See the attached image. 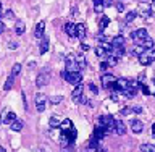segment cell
Returning <instances> with one entry per match:
<instances>
[{
  "instance_id": "d4e9b609",
  "label": "cell",
  "mask_w": 155,
  "mask_h": 152,
  "mask_svg": "<svg viewBox=\"0 0 155 152\" xmlns=\"http://www.w3.org/2000/svg\"><path fill=\"white\" fill-rule=\"evenodd\" d=\"M140 152H155L153 144H140Z\"/></svg>"
},
{
  "instance_id": "7402d4cb",
  "label": "cell",
  "mask_w": 155,
  "mask_h": 152,
  "mask_svg": "<svg viewBox=\"0 0 155 152\" xmlns=\"http://www.w3.org/2000/svg\"><path fill=\"white\" fill-rule=\"evenodd\" d=\"M131 53H133V55L140 57V55H144V53H145V49H144L142 46H134V49L131 50Z\"/></svg>"
},
{
  "instance_id": "83f0119b",
  "label": "cell",
  "mask_w": 155,
  "mask_h": 152,
  "mask_svg": "<svg viewBox=\"0 0 155 152\" xmlns=\"http://www.w3.org/2000/svg\"><path fill=\"white\" fill-rule=\"evenodd\" d=\"M19 73H21V65H19V63H15L13 68H12V76L15 78V76H18Z\"/></svg>"
},
{
  "instance_id": "ab89813d",
  "label": "cell",
  "mask_w": 155,
  "mask_h": 152,
  "mask_svg": "<svg viewBox=\"0 0 155 152\" xmlns=\"http://www.w3.org/2000/svg\"><path fill=\"white\" fill-rule=\"evenodd\" d=\"M140 89H142V92H144L145 96H149V94H150V89H149L147 86H144V84H142V86H140Z\"/></svg>"
},
{
  "instance_id": "836d02e7",
  "label": "cell",
  "mask_w": 155,
  "mask_h": 152,
  "mask_svg": "<svg viewBox=\"0 0 155 152\" xmlns=\"http://www.w3.org/2000/svg\"><path fill=\"white\" fill-rule=\"evenodd\" d=\"M61 100H63V97H61V96H53V97H50V104H53V105L60 104Z\"/></svg>"
},
{
  "instance_id": "b9f144b4",
  "label": "cell",
  "mask_w": 155,
  "mask_h": 152,
  "mask_svg": "<svg viewBox=\"0 0 155 152\" xmlns=\"http://www.w3.org/2000/svg\"><path fill=\"white\" fill-rule=\"evenodd\" d=\"M8 49L15 50V49H18V44H16V42H8Z\"/></svg>"
},
{
  "instance_id": "30bf717a",
  "label": "cell",
  "mask_w": 155,
  "mask_h": 152,
  "mask_svg": "<svg viewBox=\"0 0 155 152\" xmlns=\"http://www.w3.org/2000/svg\"><path fill=\"white\" fill-rule=\"evenodd\" d=\"M48 79H50V75H48V73H41V75L37 76V79H36V84H37V87L45 86L47 83H48Z\"/></svg>"
},
{
  "instance_id": "d6986e66",
  "label": "cell",
  "mask_w": 155,
  "mask_h": 152,
  "mask_svg": "<svg viewBox=\"0 0 155 152\" xmlns=\"http://www.w3.org/2000/svg\"><path fill=\"white\" fill-rule=\"evenodd\" d=\"M48 47H50V44H48V37H42V41H41V49H39V52L42 53H45L48 50Z\"/></svg>"
},
{
  "instance_id": "44dd1931",
  "label": "cell",
  "mask_w": 155,
  "mask_h": 152,
  "mask_svg": "<svg viewBox=\"0 0 155 152\" xmlns=\"http://www.w3.org/2000/svg\"><path fill=\"white\" fill-rule=\"evenodd\" d=\"M24 31H26V28H24V23H23V21H18L16 26H15V32H16L18 36H21V34H24Z\"/></svg>"
},
{
  "instance_id": "f907efd6",
  "label": "cell",
  "mask_w": 155,
  "mask_h": 152,
  "mask_svg": "<svg viewBox=\"0 0 155 152\" xmlns=\"http://www.w3.org/2000/svg\"><path fill=\"white\" fill-rule=\"evenodd\" d=\"M0 152H5V149H3V147H0Z\"/></svg>"
},
{
  "instance_id": "816d5d0a",
  "label": "cell",
  "mask_w": 155,
  "mask_h": 152,
  "mask_svg": "<svg viewBox=\"0 0 155 152\" xmlns=\"http://www.w3.org/2000/svg\"><path fill=\"white\" fill-rule=\"evenodd\" d=\"M152 2H153V5H155V0H152Z\"/></svg>"
},
{
  "instance_id": "ffe728a7",
  "label": "cell",
  "mask_w": 155,
  "mask_h": 152,
  "mask_svg": "<svg viewBox=\"0 0 155 152\" xmlns=\"http://www.w3.org/2000/svg\"><path fill=\"white\" fill-rule=\"evenodd\" d=\"M95 55L99 57V58H104V57H108V52H107L102 46H97L95 47Z\"/></svg>"
},
{
  "instance_id": "cb8c5ba5",
  "label": "cell",
  "mask_w": 155,
  "mask_h": 152,
  "mask_svg": "<svg viewBox=\"0 0 155 152\" xmlns=\"http://www.w3.org/2000/svg\"><path fill=\"white\" fill-rule=\"evenodd\" d=\"M76 62H78V66H79V70H82V68H86V58L84 55H76Z\"/></svg>"
},
{
  "instance_id": "ac0fdd59",
  "label": "cell",
  "mask_w": 155,
  "mask_h": 152,
  "mask_svg": "<svg viewBox=\"0 0 155 152\" xmlns=\"http://www.w3.org/2000/svg\"><path fill=\"white\" fill-rule=\"evenodd\" d=\"M137 13H140L144 18H147V16H150V3H147V5H140V8H139V12Z\"/></svg>"
},
{
  "instance_id": "681fc988",
  "label": "cell",
  "mask_w": 155,
  "mask_h": 152,
  "mask_svg": "<svg viewBox=\"0 0 155 152\" xmlns=\"http://www.w3.org/2000/svg\"><path fill=\"white\" fill-rule=\"evenodd\" d=\"M0 15H2V2H0Z\"/></svg>"
},
{
  "instance_id": "ba28073f",
  "label": "cell",
  "mask_w": 155,
  "mask_h": 152,
  "mask_svg": "<svg viewBox=\"0 0 155 152\" xmlns=\"http://www.w3.org/2000/svg\"><path fill=\"white\" fill-rule=\"evenodd\" d=\"M45 105H47L45 94H37L36 96V109H37V112H44L45 110Z\"/></svg>"
},
{
  "instance_id": "f6af8a7d",
  "label": "cell",
  "mask_w": 155,
  "mask_h": 152,
  "mask_svg": "<svg viewBox=\"0 0 155 152\" xmlns=\"http://www.w3.org/2000/svg\"><path fill=\"white\" fill-rule=\"evenodd\" d=\"M5 31V24H3V21H2V19H0V34H2Z\"/></svg>"
},
{
  "instance_id": "52a82bcc",
  "label": "cell",
  "mask_w": 155,
  "mask_h": 152,
  "mask_svg": "<svg viewBox=\"0 0 155 152\" xmlns=\"http://www.w3.org/2000/svg\"><path fill=\"white\" fill-rule=\"evenodd\" d=\"M16 120H18V118H16V113H15V112H7V110L3 112V115H2V123L12 126Z\"/></svg>"
},
{
  "instance_id": "f35d334b",
  "label": "cell",
  "mask_w": 155,
  "mask_h": 152,
  "mask_svg": "<svg viewBox=\"0 0 155 152\" xmlns=\"http://www.w3.org/2000/svg\"><path fill=\"white\" fill-rule=\"evenodd\" d=\"M5 16H7V18H10V19H12V18H15V13L12 12V10H7V12H5Z\"/></svg>"
},
{
  "instance_id": "e0dca14e",
  "label": "cell",
  "mask_w": 155,
  "mask_h": 152,
  "mask_svg": "<svg viewBox=\"0 0 155 152\" xmlns=\"http://www.w3.org/2000/svg\"><path fill=\"white\" fill-rule=\"evenodd\" d=\"M86 34H87V31H86V26H84V24H82V23H81V24H76V36L79 37L81 41L86 37Z\"/></svg>"
},
{
  "instance_id": "f5cc1de1",
  "label": "cell",
  "mask_w": 155,
  "mask_h": 152,
  "mask_svg": "<svg viewBox=\"0 0 155 152\" xmlns=\"http://www.w3.org/2000/svg\"><path fill=\"white\" fill-rule=\"evenodd\" d=\"M153 83H155V79H153Z\"/></svg>"
},
{
  "instance_id": "c3c4849f",
  "label": "cell",
  "mask_w": 155,
  "mask_h": 152,
  "mask_svg": "<svg viewBox=\"0 0 155 152\" xmlns=\"http://www.w3.org/2000/svg\"><path fill=\"white\" fill-rule=\"evenodd\" d=\"M94 3L97 5V3H104V0H94Z\"/></svg>"
},
{
  "instance_id": "603a6c76",
  "label": "cell",
  "mask_w": 155,
  "mask_h": 152,
  "mask_svg": "<svg viewBox=\"0 0 155 152\" xmlns=\"http://www.w3.org/2000/svg\"><path fill=\"white\" fill-rule=\"evenodd\" d=\"M48 125H50V128H60L61 121L57 118V117H50V120H48Z\"/></svg>"
},
{
  "instance_id": "7bdbcfd3",
  "label": "cell",
  "mask_w": 155,
  "mask_h": 152,
  "mask_svg": "<svg viewBox=\"0 0 155 152\" xmlns=\"http://www.w3.org/2000/svg\"><path fill=\"white\" fill-rule=\"evenodd\" d=\"M134 113H142V107H133Z\"/></svg>"
},
{
  "instance_id": "9c48e42d",
  "label": "cell",
  "mask_w": 155,
  "mask_h": 152,
  "mask_svg": "<svg viewBox=\"0 0 155 152\" xmlns=\"http://www.w3.org/2000/svg\"><path fill=\"white\" fill-rule=\"evenodd\" d=\"M82 92H84V87H82V84L76 86V87H74V91L71 92V97H73V100H74V102H81V97L84 96Z\"/></svg>"
},
{
  "instance_id": "4dcf8cb0",
  "label": "cell",
  "mask_w": 155,
  "mask_h": 152,
  "mask_svg": "<svg viewBox=\"0 0 155 152\" xmlns=\"http://www.w3.org/2000/svg\"><path fill=\"white\" fill-rule=\"evenodd\" d=\"M136 16H137V13H136V12H129L128 15H126V18H124V23H126V24L131 23V21H133V19H134Z\"/></svg>"
},
{
  "instance_id": "8fae6325",
  "label": "cell",
  "mask_w": 155,
  "mask_h": 152,
  "mask_svg": "<svg viewBox=\"0 0 155 152\" xmlns=\"http://www.w3.org/2000/svg\"><path fill=\"white\" fill-rule=\"evenodd\" d=\"M131 130H133V133H136V134L142 133V130H144L142 121H140V120H133V121H131Z\"/></svg>"
},
{
  "instance_id": "74e56055",
  "label": "cell",
  "mask_w": 155,
  "mask_h": 152,
  "mask_svg": "<svg viewBox=\"0 0 155 152\" xmlns=\"http://www.w3.org/2000/svg\"><path fill=\"white\" fill-rule=\"evenodd\" d=\"M116 10H118V12H123V10H124V3L118 2V3H116Z\"/></svg>"
},
{
  "instance_id": "d590c367",
  "label": "cell",
  "mask_w": 155,
  "mask_h": 152,
  "mask_svg": "<svg viewBox=\"0 0 155 152\" xmlns=\"http://www.w3.org/2000/svg\"><path fill=\"white\" fill-rule=\"evenodd\" d=\"M120 112H121V115H128V113H131V112H133V109H129V107H124V109H121Z\"/></svg>"
},
{
  "instance_id": "8992f818",
  "label": "cell",
  "mask_w": 155,
  "mask_h": 152,
  "mask_svg": "<svg viewBox=\"0 0 155 152\" xmlns=\"http://www.w3.org/2000/svg\"><path fill=\"white\" fill-rule=\"evenodd\" d=\"M155 60V50H150V52H145L144 55H140L139 57V63L140 65H144V66H147L150 65Z\"/></svg>"
},
{
  "instance_id": "277c9868",
  "label": "cell",
  "mask_w": 155,
  "mask_h": 152,
  "mask_svg": "<svg viewBox=\"0 0 155 152\" xmlns=\"http://www.w3.org/2000/svg\"><path fill=\"white\" fill-rule=\"evenodd\" d=\"M116 78L113 75H110V73H105L104 76H102V86L105 87V89H110V87H115L116 86Z\"/></svg>"
},
{
  "instance_id": "4fadbf2b",
  "label": "cell",
  "mask_w": 155,
  "mask_h": 152,
  "mask_svg": "<svg viewBox=\"0 0 155 152\" xmlns=\"http://www.w3.org/2000/svg\"><path fill=\"white\" fill-rule=\"evenodd\" d=\"M111 47L113 49H120V47H124V37L123 36H116L111 39Z\"/></svg>"
},
{
  "instance_id": "4316f807",
  "label": "cell",
  "mask_w": 155,
  "mask_h": 152,
  "mask_svg": "<svg viewBox=\"0 0 155 152\" xmlns=\"http://www.w3.org/2000/svg\"><path fill=\"white\" fill-rule=\"evenodd\" d=\"M118 60H120V58H116L115 55H111V53H108V58H107V63H108L110 66H115L116 63H118Z\"/></svg>"
},
{
  "instance_id": "9a60e30c",
  "label": "cell",
  "mask_w": 155,
  "mask_h": 152,
  "mask_svg": "<svg viewBox=\"0 0 155 152\" xmlns=\"http://www.w3.org/2000/svg\"><path fill=\"white\" fill-rule=\"evenodd\" d=\"M65 32H66L70 37H76V24L66 23V24H65Z\"/></svg>"
},
{
  "instance_id": "7a4b0ae2",
  "label": "cell",
  "mask_w": 155,
  "mask_h": 152,
  "mask_svg": "<svg viewBox=\"0 0 155 152\" xmlns=\"http://www.w3.org/2000/svg\"><path fill=\"white\" fill-rule=\"evenodd\" d=\"M147 37H149L147 29H136V31L131 32V39L136 42V46H140V44H142Z\"/></svg>"
},
{
  "instance_id": "6da1fadb",
  "label": "cell",
  "mask_w": 155,
  "mask_h": 152,
  "mask_svg": "<svg viewBox=\"0 0 155 152\" xmlns=\"http://www.w3.org/2000/svg\"><path fill=\"white\" fill-rule=\"evenodd\" d=\"M61 76L65 78V79L70 83V84L73 86H79L81 84V81H82V76H81V73L78 71V73H68V71H63L61 73Z\"/></svg>"
},
{
  "instance_id": "3957f363",
  "label": "cell",
  "mask_w": 155,
  "mask_h": 152,
  "mask_svg": "<svg viewBox=\"0 0 155 152\" xmlns=\"http://www.w3.org/2000/svg\"><path fill=\"white\" fill-rule=\"evenodd\" d=\"M65 66H66L68 73H78L79 71V66H78V62H76L74 55H68L65 58Z\"/></svg>"
},
{
  "instance_id": "7c38bea8",
  "label": "cell",
  "mask_w": 155,
  "mask_h": 152,
  "mask_svg": "<svg viewBox=\"0 0 155 152\" xmlns=\"http://www.w3.org/2000/svg\"><path fill=\"white\" fill-rule=\"evenodd\" d=\"M44 29H45V21H39L36 24V29H34V36L37 39H41L44 36Z\"/></svg>"
},
{
  "instance_id": "5b68a950",
  "label": "cell",
  "mask_w": 155,
  "mask_h": 152,
  "mask_svg": "<svg viewBox=\"0 0 155 152\" xmlns=\"http://www.w3.org/2000/svg\"><path fill=\"white\" fill-rule=\"evenodd\" d=\"M115 89L118 91L120 94H123L124 91L131 89V79H126V78H120V79L116 81V86H115Z\"/></svg>"
},
{
  "instance_id": "7dc6e473",
  "label": "cell",
  "mask_w": 155,
  "mask_h": 152,
  "mask_svg": "<svg viewBox=\"0 0 155 152\" xmlns=\"http://www.w3.org/2000/svg\"><path fill=\"white\" fill-rule=\"evenodd\" d=\"M152 136L155 138V123H153V126H152Z\"/></svg>"
},
{
  "instance_id": "5bb4252c",
  "label": "cell",
  "mask_w": 155,
  "mask_h": 152,
  "mask_svg": "<svg viewBox=\"0 0 155 152\" xmlns=\"http://www.w3.org/2000/svg\"><path fill=\"white\" fill-rule=\"evenodd\" d=\"M115 133H116V134H120V136H123V134L126 133V125H124L121 120H116V125H115Z\"/></svg>"
},
{
  "instance_id": "1f68e13d",
  "label": "cell",
  "mask_w": 155,
  "mask_h": 152,
  "mask_svg": "<svg viewBox=\"0 0 155 152\" xmlns=\"http://www.w3.org/2000/svg\"><path fill=\"white\" fill-rule=\"evenodd\" d=\"M140 46H142L144 49H152V47H153V41H152L150 37H147L142 44H140Z\"/></svg>"
},
{
  "instance_id": "f546056e",
  "label": "cell",
  "mask_w": 155,
  "mask_h": 152,
  "mask_svg": "<svg viewBox=\"0 0 155 152\" xmlns=\"http://www.w3.org/2000/svg\"><path fill=\"white\" fill-rule=\"evenodd\" d=\"M136 94H137V91H136V89H128V91L123 92V96L126 97V99H133Z\"/></svg>"
},
{
  "instance_id": "f1b7e54d",
  "label": "cell",
  "mask_w": 155,
  "mask_h": 152,
  "mask_svg": "<svg viewBox=\"0 0 155 152\" xmlns=\"http://www.w3.org/2000/svg\"><path fill=\"white\" fill-rule=\"evenodd\" d=\"M13 79H15V78H13L12 75H10V76L7 78V83H5V86H3V89H5V91H10V89H12V86H13Z\"/></svg>"
},
{
  "instance_id": "bcb514c9",
  "label": "cell",
  "mask_w": 155,
  "mask_h": 152,
  "mask_svg": "<svg viewBox=\"0 0 155 152\" xmlns=\"http://www.w3.org/2000/svg\"><path fill=\"white\" fill-rule=\"evenodd\" d=\"M94 152H107L104 147H100V146H99V147H97V149H94Z\"/></svg>"
},
{
  "instance_id": "ee69618b",
  "label": "cell",
  "mask_w": 155,
  "mask_h": 152,
  "mask_svg": "<svg viewBox=\"0 0 155 152\" xmlns=\"http://www.w3.org/2000/svg\"><path fill=\"white\" fill-rule=\"evenodd\" d=\"M81 50H89V46H87V44H81Z\"/></svg>"
},
{
  "instance_id": "484cf974",
  "label": "cell",
  "mask_w": 155,
  "mask_h": 152,
  "mask_svg": "<svg viewBox=\"0 0 155 152\" xmlns=\"http://www.w3.org/2000/svg\"><path fill=\"white\" fill-rule=\"evenodd\" d=\"M10 128H12L13 131H16V133H18V131H21V130H23V121H21V120H16V121H15V123H13L12 126H10Z\"/></svg>"
},
{
  "instance_id": "e575fe53",
  "label": "cell",
  "mask_w": 155,
  "mask_h": 152,
  "mask_svg": "<svg viewBox=\"0 0 155 152\" xmlns=\"http://www.w3.org/2000/svg\"><path fill=\"white\" fill-rule=\"evenodd\" d=\"M104 8H105V3H97L95 7H94V10H95L97 13H102V12H104Z\"/></svg>"
},
{
  "instance_id": "2e32d148",
  "label": "cell",
  "mask_w": 155,
  "mask_h": 152,
  "mask_svg": "<svg viewBox=\"0 0 155 152\" xmlns=\"http://www.w3.org/2000/svg\"><path fill=\"white\" fill-rule=\"evenodd\" d=\"M71 128H74V126H73V121L71 120H63L61 121V125H60V130H61V133H68V131H70Z\"/></svg>"
},
{
  "instance_id": "60d3db41",
  "label": "cell",
  "mask_w": 155,
  "mask_h": 152,
  "mask_svg": "<svg viewBox=\"0 0 155 152\" xmlns=\"http://www.w3.org/2000/svg\"><path fill=\"white\" fill-rule=\"evenodd\" d=\"M89 89H91L92 94H97V92H99V89L95 87V84H89Z\"/></svg>"
},
{
  "instance_id": "d6a6232c",
  "label": "cell",
  "mask_w": 155,
  "mask_h": 152,
  "mask_svg": "<svg viewBox=\"0 0 155 152\" xmlns=\"http://www.w3.org/2000/svg\"><path fill=\"white\" fill-rule=\"evenodd\" d=\"M108 24H110V18H108V16H104V18L100 19V24H99V26H100V29H105Z\"/></svg>"
},
{
  "instance_id": "8d00e7d4",
  "label": "cell",
  "mask_w": 155,
  "mask_h": 152,
  "mask_svg": "<svg viewBox=\"0 0 155 152\" xmlns=\"http://www.w3.org/2000/svg\"><path fill=\"white\" fill-rule=\"evenodd\" d=\"M108 66H110V65H108L107 62H102V63H100V70H102V71H107V70H108Z\"/></svg>"
}]
</instances>
